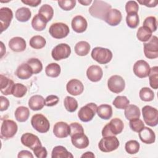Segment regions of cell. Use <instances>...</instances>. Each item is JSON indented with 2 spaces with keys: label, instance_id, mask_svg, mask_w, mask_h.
Masks as SVG:
<instances>
[{
  "label": "cell",
  "instance_id": "1",
  "mask_svg": "<svg viewBox=\"0 0 158 158\" xmlns=\"http://www.w3.org/2000/svg\"><path fill=\"white\" fill-rule=\"evenodd\" d=\"M112 8L111 5L102 1L95 0L89 8V12L91 16L104 20L107 12Z\"/></svg>",
  "mask_w": 158,
  "mask_h": 158
},
{
  "label": "cell",
  "instance_id": "2",
  "mask_svg": "<svg viewBox=\"0 0 158 158\" xmlns=\"http://www.w3.org/2000/svg\"><path fill=\"white\" fill-rule=\"evenodd\" d=\"M123 127L124 125L122 120L118 118H114L104 127L102 130V136L103 137L115 136L122 133Z\"/></svg>",
  "mask_w": 158,
  "mask_h": 158
},
{
  "label": "cell",
  "instance_id": "3",
  "mask_svg": "<svg viewBox=\"0 0 158 158\" xmlns=\"http://www.w3.org/2000/svg\"><path fill=\"white\" fill-rule=\"evenodd\" d=\"M91 57L101 64L109 63L112 58V52L107 48L96 47L91 51Z\"/></svg>",
  "mask_w": 158,
  "mask_h": 158
},
{
  "label": "cell",
  "instance_id": "4",
  "mask_svg": "<svg viewBox=\"0 0 158 158\" xmlns=\"http://www.w3.org/2000/svg\"><path fill=\"white\" fill-rule=\"evenodd\" d=\"M31 123L34 129L41 133L48 131L50 124L47 118L41 114H36L33 115L31 119Z\"/></svg>",
  "mask_w": 158,
  "mask_h": 158
},
{
  "label": "cell",
  "instance_id": "5",
  "mask_svg": "<svg viewBox=\"0 0 158 158\" xmlns=\"http://www.w3.org/2000/svg\"><path fill=\"white\" fill-rule=\"evenodd\" d=\"M120 143L115 136H105L102 138L98 143L99 149L104 152H109L117 149Z\"/></svg>",
  "mask_w": 158,
  "mask_h": 158
},
{
  "label": "cell",
  "instance_id": "6",
  "mask_svg": "<svg viewBox=\"0 0 158 158\" xmlns=\"http://www.w3.org/2000/svg\"><path fill=\"white\" fill-rule=\"evenodd\" d=\"M142 114L146 124L150 127H155L157 125L158 110L157 109L150 106H145L142 108Z\"/></svg>",
  "mask_w": 158,
  "mask_h": 158
},
{
  "label": "cell",
  "instance_id": "7",
  "mask_svg": "<svg viewBox=\"0 0 158 158\" xmlns=\"http://www.w3.org/2000/svg\"><path fill=\"white\" fill-rule=\"evenodd\" d=\"M97 105L95 103L90 102L80 108L78 112V117L80 120L83 122L91 121L94 117L96 110Z\"/></svg>",
  "mask_w": 158,
  "mask_h": 158
},
{
  "label": "cell",
  "instance_id": "8",
  "mask_svg": "<svg viewBox=\"0 0 158 158\" xmlns=\"http://www.w3.org/2000/svg\"><path fill=\"white\" fill-rule=\"evenodd\" d=\"M143 48L144 55L148 59L158 57V38L156 36H151L148 43H144Z\"/></svg>",
  "mask_w": 158,
  "mask_h": 158
},
{
  "label": "cell",
  "instance_id": "9",
  "mask_svg": "<svg viewBox=\"0 0 158 158\" xmlns=\"http://www.w3.org/2000/svg\"><path fill=\"white\" fill-rule=\"evenodd\" d=\"M70 32L67 25L62 22L52 23L49 28V33L53 38L56 39H62L66 37Z\"/></svg>",
  "mask_w": 158,
  "mask_h": 158
},
{
  "label": "cell",
  "instance_id": "10",
  "mask_svg": "<svg viewBox=\"0 0 158 158\" xmlns=\"http://www.w3.org/2000/svg\"><path fill=\"white\" fill-rule=\"evenodd\" d=\"M17 130V125L14 121L12 120H5L1 125V137L5 139L11 138L16 134Z\"/></svg>",
  "mask_w": 158,
  "mask_h": 158
},
{
  "label": "cell",
  "instance_id": "11",
  "mask_svg": "<svg viewBox=\"0 0 158 158\" xmlns=\"http://www.w3.org/2000/svg\"><path fill=\"white\" fill-rule=\"evenodd\" d=\"M71 54V48L66 43H60L55 46L51 52L52 57L56 60L67 59Z\"/></svg>",
  "mask_w": 158,
  "mask_h": 158
},
{
  "label": "cell",
  "instance_id": "12",
  "mask_svg": "<svg viewBox=\"0 0 158 158\" xmlns=\"http://www.w3.org/2000/svg\"><path fill=\"white\" fill-rule=\"evenodd\" d=\"M107 86L110 91L117 94L123 91L125 87V82L121 76L114 75L108 79Z\"/></svg>",
  "mask_w": 158,
  "mask_h": 158
},
{
  "label": "cell",
  "instance_id": "13",
  "mask_svg": "<svg viewBox=\"0 0 158 158\" xmlns=\"http://www.w3.org/2000/svg\"><path fill=\"white\" fill-rule=\"evenodd\" d=\"M150 66L144 60H137L133 65V72L136 76L140 78L147 77L150 72Z\"/></svg>",
  "mask_w": 158,
  "mask_h": 158
},
{
  "label": "cell",
  "instance_id": "14",
  "mask_svg": "<svg viewBox=\"0 0 158 158\" xmlns=\"http://www.w3.org/2000/svg\"><path fill=\"white\" fill-rule=\"evenodd\" d=\"M21 143L26 147L33 150L37 147L41 146V143L38 137L31 133H26L21 136Z\"/></svg>",
  "mask_w": 158,
  "mask_h": 158
},
{
  "label": "cell",
  "instance_id": "15",
  "mask_svg": "<svg viewBox=\"0 0 158 158\" xmlns=\"http://www.w3.org/2000/svg\"><path fill=\"white\" fill-rule=\"evenodd\" d=\"M13 18V12L9 7H2L0 9V27L1 32L7 30L10 25Z\"/></svg>",
  "mask_w": 158,
  "mask_h": 158
},
{
  "label": "cell",
  "instance_id": "16",
  "mask_svg": "<svg viewBox=\"0 0 158 158\" xmlns=\"http://www.w3.org/2000/svg\"><path fill=\"white\" fill-rule=\"evenodd\" d=\"M122 19V15L120 10L116 9H111L106 14L104 20L110 26H117Z\"/></svg>",
  "mask_w": 158,
  "mask_h": 158
},
{
  "label": "cell",
  "instance_id": "17",
  "mask_svg": "<svg viewBox=\"0 0 158 158\" xmlns=\"http://www.w3.org/2000/svg\"><path fill=\"white\" fill-rule=\"evenodd\" d=\"M66 89L69 94L73 96H78L83 93L84 86L79 80L72 79L67 83Z\"/></svg>",
  "mask_w": 158,
  "mask_h": 158
},
{
  "label": "cell",
  "instance_id": "18",
  "mask_svg": "<svg viewBox=\"0 0 158 158\" xmlns=\"http://www.w3.org/2000/svg\"><path fill=\"white\" fill-rule=\"evenodd\" d=\"M70 125L64 122H58L55 123L53 128L54 135L59 138H64L70 135Z\"/></svg>",
  "mask_w": 158,
  "mask_h": 158
},
{
  "label": "cell",
  "instance_id": "19",
  "mask_svg": "<svg viewBox=\"0 0 158 158\" xmlns=\"http://www.w3.org/2000/svg\"><path fill=\"white\" fill-rule=\"evenodd\" d=\"M70 137L72 144L78 149H85L89 145V139L84 133H77Z\"/></svg>",
  "mask_w": 158,
  "mask_h": 158
},
{
  "label": "cell",
  "instance_id": "20",
  "mask_svg": "<svg viewBox=\"0 0 158 158\" xmlns=\"http://www.w3.org/2000/svg\"><path fill=\"white\" fill-rule=\"evenodd\" d=\"M102 75V70L99 65H91L86 70V76L88 78L93 82H97L101 80Z\"/></svg>",
  "mask_w": 158,
  "mask_h": 158
},
{
  "label": "cell",
  "instance_id": "21",
  "mask_svg": "<svg viewBox=\"0 0 158 158\" xmlns=\"http://www.w3.org/2000/svg\"><path fill=\"white\" fill-rule=\"evenodd\" d=\"M72 28L77 33L84 32L88 26V23L85 18L81 15H77L74 17L72 20Z\"/></svg>",
  "mask_w": 158,
  "mask_h": 158
},
{
  "label": "cell",
  "instance_id": "22",
  "mask_svg": "<svg viewBox=\"0 0 158 158\" xmlns=\"http://www.w3.org/2000/svg\"><path fill=\"white\" fill-rule=\"evenodd\" d=\"M139 138L141 141L145 144H152L155 142L156 135L151 128L144 127L139 132Z\"/></svg>",
  "mask_w": 158,
  "mask_h": 158
},
{
  "label": "cell",
  "instance_id": "23",
  "mask_svg": "<svg viewBox=\"0 0 158 158\" xmlns=\"http://www.w3.org/2000/svg\"><path fill=\"white\" fill-rule=\"evenodd\" d=\"M14 85L15 83L12 80L3 75H0V91L2 94L4 95L12 94Z\"/></svg>",
  "mask_w": 158,
  "mask_h": 158
},
{
  "label": "cell",
  "instance_id": "24",
  "mask_svg": "<svg viewBox=\"0 0 158 158\" xmlns=\"http://www.w3.org/2000/svg\"><path fill=\"white\" fill-rule=\"evenodd\" d=\"M9 47L14 52H22L26 49L27 44L25 40L23 38L16 36L9 40Z\"/></svg>",
  "mask_w": 158,
  "mask_h": 158
},
{
  "label": "cell",
  "instance_id": "25",
  "mask_svg": "<svg viewBox=\"0 0 158 158\" xmlns=\"http://www.w3.org/2000/svg\"><path fill=\"white\" fill-rule=\"evenodd\" d=\"M45 106V99L41 95H33L28 100V106L33 110H39Z\"/></svg>",
  "mask_w": 158,
  "mask_h": 158
},
{
  "label": "cell",
  "instance_id": "26",
  "mask_svg": "<svg viewBox=\"0 0 158 158\" xmlns=\"http://www.w3.org/2000/svg\"><path fill=\"white\" fill-rule=\"evenodd\" d=\"M15 74L19 78L22 80H27L30 78L33 73L32 69L28 64L23 63L17 67Z\"/></svg>",
  "mask_w": 158,
  "mask_h": 158
},
{
  "label": "cell",
  "instance_id": "27",
  "mask_svg": "<svg viewBox=\"0 0 158 158\" xmlns=\"http://www.w3.org/2000/svg\"><path fill=\"white\" fill-rule=\"evenodd\" d=\"M125 116L128 120L138 118L140 117V110L139 107L134 104H128L125 109Z\"/></svg>",
  "mask_w": 158,
  "mask_h": 158
},
{
  "label": "cell",
  "instance_id": "28",
  "mask_svg": "<svg viewBox=\"0 0 158 158\" xmlns=\"http://www.w3.org/2000/svg\"><path fill=\"white\" fill-rule=\"evenodd\" d=\"M52 158H73V156L62 146H55L51 153Z\"/></svg>",
  "mask_w": 158,
  "mask_h": 158
},
{
  "label": "cell",
  "instance_id": "29",
  "mask_svg": "<svg viewBox=\"0 0 158 158\" xmlns=\"http://www.w3.org/2000/svg\"><path fill=\"white\" fill-rule=\"evenodd\" d=\"M96 112L101 118L108 120L112 116V108L109 104H101L97 107Z\"/></svg>",
  "mask_w": 158,
  "mask_h": 158
},
{
  "label": "cell",
  "instance_id": "30",
  "mask_svg": "<svg viewBox=\"0 0 158 158\" xmlns=\"http://www.w3.org/2000/svg\"><path fill=\"white\" fill-rule=\"evenodd\" d=\"M46 20L39 14H36L31 20V26L36 31H43L46 28Z\"/></svg>",
  "mask_w": 158,
  "mask_h": 158
},
{
  "label": "cell",
  "instance_id": "31",
  "mask_svg": "<svg viewBox=\"0 0 158 158\" xmlns=\"http://www.w3.org/2000/svg\"><path fill=\"white\" fill-rule=\"evenodd\" d=\"M15 119L19 122H24L27 121L30 115L29 109L25 106L18 107L15 111Z\"/></svg>",
  "mask_w": 158,
  "mask_h": 158
},
{
  "label": "cell",
  "instance_id": "32",
  "mask_svg": "<svg viewBox=\"0 0 158 158\" xmlns=\"http://www.w3.org/2000/svg\"><path fill=\"white\" fill-rule=\"evenodd\" d=\"M31 16V12L30 10L25 7L19 8L15 12L16 19L21 22H25L30 20Z\"/></svg>",
  "mask_w": 158,
  "mask_h": 158
},
{
  "label": "cell",
  "instance_id": "33",
  "mask_svg": "<svg viewBox=\"0 0 158 158\" xmlns=\"http://www.w3.org/2000/svg\"><path fill=\"white\" fill-rule=\"evenodd\" d=\"M90 44L85 41L78 42L75 46V52L80 56H86L90 50Z\"/></svg>",
  "mask_w": 158,
  "mask_h": 158
},
{
  "label": "cell",
  "instance_id": "34",
  "mask_svg": "<svg viewBox=\"0 0 158 158\" xmlns=\"http://www.w3.org/2000/svg\"><path fill=\"white\" fill-rule=\"evenodd\" d=\"M152 33L148 27L143 25L138 28L136 32V37L140 41L146 42L150 40L152 36Z\"/></svg>",
  "mask_w": 158,
  "mask_h": 158
},
{
  "label": "cell",
  "instance_id": "35",
  "mask_svg": "<svg viewBox=\"0 0 158 158\" xmlns=\"http://www.w3.org/2000/svg\"><path fill=\"white\" fill-rule=\"evenodd\" d=\"M38 14L41 15L47 22H48L53 17L54 10L50 5L46 4L40 7L38 10Z\"/></svg>",
  "mask_w": 158,
  "mask_h": 158
},
{
  "label": "cell",
  "instance_id": "36",
  "mask_svg": "<svg viewBox=\"0 0 158 158\" xmlns=\"http://www.w3.org/2000/svg\"><path fill=\"white\" fill-rule=\"evenodd\" d=\"M60 67L57 63H51L48 64L45 69L46 75L52 78L57 77L60 75Z\"/></svg>",
  "mask_w": 158,
  "mask_h": 158
},
{
  "label": "cell",
  "instance_id": "37",
  "mask_svg": "<svg viewBox=\"0 0 158 158\" xmlns=\"http://www.w3.org/2000/svg\"><path fill=\"white\" fill-rule=\"evenodd\" d=\"M30 46L36 49H40L44 48L46 44V40L40 35H36L30 40Z\"/></svg>",
  "mask_w": 158,
  "mask_h": 158
},
{
  "label": "cell",
  "instance_id": "38",
  "mask_svg": "<svg viewBox=\"0 0 158 158\" xmlns=\"http://www.w3.org/2000/svg\"><path fill=\"white\" fill-rule=\"evenodd\" d=\"M148 76L151 87L154 89H157L158 88V67L154 66L151 68Z\"/></svg>",
  "mask_w": 158,
  "mask_h": 158
},
{
  "label": "cell",
  "instance_id": "39",
  "mask_svg": "<svg viewBox=\"0 0 158 158\" xmlns=\"http://www.w3.org/2000/svg\"><path fill=\"white\" fill-rule=\"evenodd\" d=\"M64 105L67 111L73 112L78 107V102L73 97L66 96L64 100Z\"/></svg>",
  "mask_w": 158,
  "mask_h": 158
},
{
  "label": "cell",
  "instance_id": "40",
  "mask_svg": "<svg viewBox=\"0 0 158 158\" xmlns=\"http://www.w3.org/2000/svg\"><path fill=\"white\" fill-rule=\"evenodd\" d=\"M139 95L140 99L146 102L151 101L154 98V93L153 91L148 87L142 88L139 91Z\"/></svg>",
  "mask_w": 158,
  "mask_h": 158
},
{
  "label": "cell",
  "instance_id": "41",
  "mask_svg": "<svg viewBox=\"0 0 158 158\" xmlns=\"http://www.w3.org/2000/svg\"><path fill=\"white\" fill-rule=\"evenodd\" d=\"M27 64H28L32 69L33 74H38L43 70V64L37 58H31L28 59Z\"/></svg>",
  "mask_w": 158,
  "mask_h": 158
},
{
  "label": "cell",
  "instance_id": "42",
  "mask_svg": "<svg viewBox=\"0 0 158 158\" xmlns=\"http://www.w3.org/2000/svg\"><path fill=\"white\" fill-rule=\"evenodd\" d=\"M126 22L127 25L131 28H135L138 27L139 20L138 13L136 12H131L127 14L126 17Z\"/></svg>",
  "mask_w": 158,
  "mask_h": 158
},
{
  "label": "cell",
  "instance_id": "43",
  "mask_svg": "<svg viewBox=\"0 0 158 158\" xmlns=\"http://www.w3.org/2000/svg\"><path fill=\"white\" fill-rule=\"evenodd\" d=\"M139 143L136 140H130L125 143V148L127 153L130 154H136L139 150Z\"/></svg>",
  "mask_w": 158,
  "mask_h": 158
},
{
  "label": "cell",
  "instance_id": "44",
  "mask_svg": "<svg viewBox=\"0 0 158 158\" xmlns=\"http://www.w3.org/2000/svg\"><path fill=\"white\" fill-rule=\"evenodd\" d=\"M129 103L130 101L125 96H118L113 101V105L119 109H125Z\"/></svg>",
  "mask_w": 158,
  "mask_h": 158
},
{
  "label": "cell",
  "instance_id": "45",
  "mask_svg": "<svg viewBox=\"0 0 158 158\" xmlns=\"http://www.w3.org/2000/svg\"><path fill=\"white\" fill-rule=\"evenodd\" d=\"M27 91V87L22 83H15L14 86L12 94L16 98H22Z\"/></svg>",
  "mask_w": 158,
  "mask_h": 158
},
{
  "label": "cell",
  "instance_id": "46",
  "mask_svg": "<svg viewBox=\"0 0 158 158\" xmlns=\"http://www.w3.org/2000/svg\"><path fill=\"white\" fill-rule=\"evenodd\" d=\"M157 24V20L156 17L153 16H149L146 17L143 22V26L148 27L152 32L156 31Z\"/></svg>",
  "mask_w": 158,
  "mask_h": 158
},
{
  "label": "cell",
  "instance_id": "47",
  "mask_svg": "<svg viewBox=\"0 0 158 158\" xmlns=\"http://www.w3.org/2000/svg\"><path fill=\"white\" fill-rule=\"evenodd\" d=\"M57 3L59 6L64 10H70L76 5L75 0H63V1H58Z\"/></svg>",
  "mask_w": 158,
  "mask_h": 158
},
{
  "label": "cell",
  "instance_id": "48",
  "mask_svg": "<svg viewBox=\"0 0 158 158\" xmlns=\"http://www.w3.org/2000/svg\"><path fill=\"white\" fill-rule=\"evenodd\" d=\"M144 127V123L139 118L130 120V127L133 131L138 133Z\"/></svg>",
  "mask_w": 158,
  "mask_h": 158
},
{
  "label": "cell",
  "instance_id": "49",
  "mask_svg": "<svg viewBox=\"0 0 158 158\" xmlns=\"http://www.w3.org/2000/svg\"><path fill=\"white\" fill-rule=\"evenodd\" d=\"M139 6L138 3L135 1H128L125 5V10L127 14L131 12L138 13Z\"/></svg>",
  "mask_w": 158,
  "mask_h": 158
},
{
  "label": "cell",
  "instance_id": "50",
  "mask_svg": "<svg viewBox=\"0 0 158 158\" xmlns=\"http://www.w3.org/2000/svg\"><path fill=\"white\" fill-rule=\"evenodd\" d=\"M70 136H72L73 135L79 133H84V129L82 125L77 122L72 123L70 125Z\"/></svg>",
  "mask_w": 158,
  "mask_h": 158
},
{
  "label": "cell",
  "instance_id": "51",
  "mask_svg": "<svg viewBox=\"0 0 158 158\" xmlns=\"http://www.w3.org/2000/svg\"><path fill=\"white\" fill-rule=\"evenodd\" d=\"M35 156L38 158H46L48 155V152L44 147L39 146L33 150Z\"/></svg>",
  "mask_w": 158,
  "mask_h": 158
},
{
  "label": "cell",
  "instance_id": "52",
  "mask_svg": "<svg viewBox=\"0 0 158 158\" xmlns=\"http://www.w3.org/2000/svg\"><path fill=\"white\" fill-rule=\"evenodd\" d=\"M59 101V98L56 95L48 96L45 99V106L51 107L56 105Z\"/></svg>",
  "mask_w": 158,
  "mask_h": 158
},
{
  "label": "cell",
  "instance_id": "53",
  "mask_svg": "<svg viewBox=\"0 0 158 158\" xmlns=\"http://www.w3.org/2000/svg\"><path fill=\"white\" fill-rule=\"evenodd\" d=\"M9 106V101L7 98L3 96H0V110L4 111L8 109Z\"/></svg>",
  "mask_w": 158,
  "mask_h": 158
},
{
  "label": "cell",
  "instance_id": "54",
  "mask_svg": "<svg viewBox=\"0 0 158 158\" xmlns=\"http://www.w3.org/2000/svg\"><path fill=\"white\" fill-rule=\"evenodd\" d=\"M138 3L142 5H144L145 6L148 7H154L158 4V2L157 1L152 0H138Z\"/></svg>",
  "mask_w": 158,
  "mask_h": 158
},
{
  "label": "cell",
  "instance_id": "55",
  "mask_svg": "<svg viewBox=\"0 0 158 158\" xmlns=\"http://www.w3.org/2000/svg\"><path fill=\"white\" fill-rule=\"evenodd\" d=\"M21 1L23 4L31 7H36L41 2V0H22Z\"/></svg>",
  "mask_w": 158,
  "mask_h": 158
},
{
  "label": "cell",
  "instance_id": "56",
  "mask_svg": "<svg viewBox=\"0 0 158 158\" xmlns=\"http://www.w3.org/2000/svg\"><path fill=\"white\" fill-rule=\"evenodd\" d=\"M17 157L19 158L21 157H30V158H33V154L28 151L27 150H22L20 151L18 154Z\"/></svg>",
  "mask_w": 158,
  "mask_h": 158
},
{
  "label": "cell",
  "instance_id": "57",
  "mask_svg": "<svg viewBox=\"0 0 158 158\" xmlns=\"http://www.w3.org/2000/svg\"><path fill=\"white\" fill-rule=\"evenodd\" d=\"M94 157H95L94 154L92 152H89V151L86 152L85 154H83L81 156V157H93V158Z\"/></svg>",
  "mask_w": 158,
  "mask_h": 158
},
{
  "label": "cell",
  "instance_id": "58",
  "mask_svg": "<svg viewBox=\"0 0 158 158\" xmlns=\"http://www.w3.org/2000/svg\"><path fill=\"white\" fill-rule=\"evenodd\" d=\"M78 2L84 6H88L92 2L91 0H79Z\"/></svg>",
  "mask_w": 158,
  "mask_h": 158
}]
</instances>
